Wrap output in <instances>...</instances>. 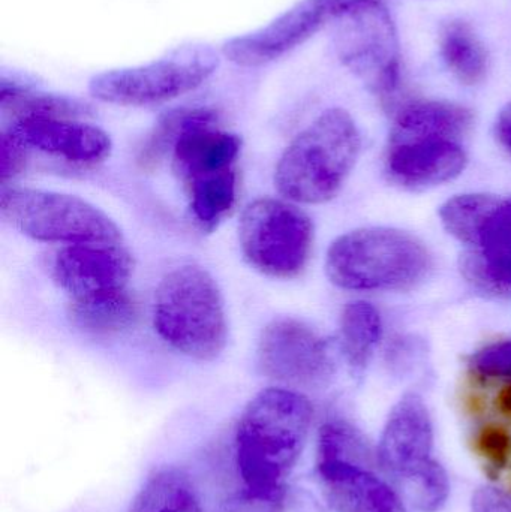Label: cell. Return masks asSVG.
<instances>
[{
	"label": "cell",
	"mask_w": 511,
	"mask_h": 512,
	"mask_svg": "<svg viewBox=\"0 0 511 512\" xmlns=\"http://www.w3.org/2000/svg\"><path fill=\"white\" fill-rule=\"evenodd\" d=\"M191 212L203 230L212 231L236 206V168L194 180L186 185Z\"/></svg>",
	"instance_id": "cell-24"
},
{
	"label": "cell",
	"mask_w": 511,
	"mask_h": 512,
	"mask_svg": "<svg viewBox=\"0 0 511 512\" xmlns=\"http://www.w3.org/2000/svg\"><path fill=\"white\" fill-rule=\"evenodd\" d=\"M9 131L27 147L80 167L101 164L113 150L107 132L78 119L30 117L15 120Z\"/></svg>",
	"instance_id": "cell-14"
},
{
	"label": "cell",
	"mask_w": 511,
	"mask_h": 512,
	"mask_svg": "<svg viewBox=\"0 0 511 512\" xmlns=\"http://www.w3.org/2000/svg\"><path fill=\"white\" fill-rule=\"evenodd\" d=\"M470 366L483 378L511 379V340L480 349L471 357Z\"/></svg>",
	"instance_id": "cell-28"
},
{
	"label": "cell",
	"mask_w": 511,
	"mask_h": 512,
	"mask_svg": "<svg viewBox=\"0 0 511 512\" xmlns=\"http://www.w3.org/2000/svg\"><path fill=\"white\" fill-rule=\"evenodd\" d=\"M203 123H218V113L203 107L179 108L165 114L140 150L138 165L143 170H152L167 155L168 150L173 152L174 144L186 131Z\"/></svg>",
	"instance_id": "cell-25"
},
{
	"label": "cell",
	"mask_w": 511,
	"mask_h": 512,
	"mask_svg": "<svg viewBox=\"0 0 511 512\" xmlns=\"http://www.w3.org/2000/svg\"><path fill=\"white\" fill-rule=\"evenodd\" d=\"M473 126V113L444 101H417L405 105L395 119L390 144L423 140L461 143Z\"/></svg>",
	"instance_id": "cell-18"
},
{
	"label": "cell",
	"mask_w": 511,
	"mask_h": 512,
	"mask_svg": "<svg viewBox=\"0 0 511 512\" xmlns=\"http://www.w3.org/2000/svg\"><path fill=\"white\" fill-rule=\"evenodd\" d=\"M473 251L465 256L464 273L485 289L511 288V200H501Z\"/></svg>",
	"instance_id": "cell-17"
},
{
	"label": "cell",
	"mask_w": 511,
	"mask_h": 512,
	"mask_svg": "<svg viewBox=\"0 0 511 512\" xmlns=\"http://www.w3.org/2000/svg\"><path fill=\"white\" fill-rule=\"evenodd\" d=\"M342 0H299L267 26L222 45V56L242 68H258L281 59L338 17Z\"/></svg>",
	"instance_id": "cell-10"
},
{
	"label": "cell",
	"mask_w": 511,
	"mask_h": 512,
	"mask_svg": "<svg viewBox=\"0 0 511 512\" xmlns=\"http://www.w3.org/2000/svg\"><path fill=\"white\" fill-rule=\"evenodd\" d=\"M314 408L288 388L260 391L246 406L236 429V465L245 490L284 496V484L302 456Z\"/></svg>",
	"instance_id": "cell-1"
},
{
	"label": "cell",
	"mask_w": 511,
	"mask_h": 512,
	"mask_svg": "<svg viewBox=\"0 0 511 512\" xmlns=\"http://www.w3.org/2000/svg\"><path fill=\"white\" fill-rule=\"evenodd\" d=\"M360 146L359 129L347 111H324L282 153L275 170L276 189L293 203L333 200L350 176Z\"/></svg>",
	"instance_id": "cell-2"
},
{
	"label": "cell",
	"mask_w": 511,
	"mask_h": 512,
	"mask_svg": "<svg viewBox=\"0 0 511 512\" xmlns=\"http://www.w3.org/2000/svg\"><path fill=\"white\" fill-rule=\"evenodd\" d=\"M132 271L131 254L119 243L68 245L53 264L54 280L72 300L125 289Z\"/></svg>",
	"instance_id": "cell-11"
},
{
	"label": "cell",
	"mask_w": 511,
	"mask_h": 512,
	"mask_svg": "<svg viewBox=\"0 0 511 512\" xmlns=\"http://www.w3.org/2000/svg\"><path fill=\"white\" fill-rule=\"evenodd\" d=\"M257 355L261 373L288 387L315 390L329 384L335 373L329 343L299 319L269 322L261 331Z\"/></svg>",
	"instance_id": "cell-9"
},
{
	"label": "cell",
	"mask_w": 511,
	"mask_h": 512,
	"mask_svg": "<svg viewBox=\"0 0 511 512\" xmlns=\"http://www.w3.org/2000/svg\"><path fill=\"white\" fill-rule=\"evenodd\" d=\"M495 132H497V138L501 146L511 155V104L507 105L498 116Z\"/></svg>",
	"instance_id": "cell-33"
},
{
	"label": "cell",
	"mask_w": 511,
	"mask_h": 512,
	"mask_svg": "<svg viewBox=\"0 0 511 512\" xmlns=\"http://www.w3.org/2000/svg\"><path fill=\"white\" fill-rule=\"evenodd\" d=\"M284 496L267 498L243 490L239 496L231 499L219 512H281Z\"/></svg>",
	"instance_id": "cell-31"
},
{
	"label": "cell",
	"mask_w": 511,
	"mask_h": 512,
	"mask_svg": "<svg viewBox=\"0 0 511 512\" xmlns=\"http://www.w3.org/2000/svg\"><path fill=\"white\" fill-rule=\"evenodd\" d=\"M0 108L3 114L14 117V122L30 117L80 119L89 114V107L75 99L35 92L15 81H6L5 78L0 83Z\"/></svg>",
	"instance_id": "cell-22"
},
{
	"label": "cell",
	"mask_w": 511,
	"mask_h": 512,
	"mask_svg": "<svg viewBox=\"0 0 511 512\" xmlns=\"http://www.w3.org/2000/svg\"><path fill=\"white\" fill-rule=\"evenodd\" d=\"M477 450L495 468L511 463V436L501 427L488 426L477 436Z\"/></svg>",
	"instance_id": "cell-29"
},
{
	"label": "cell",
	"mask_w": 511,
	"mask_h": 512,
	"mask_svg": "<svg viewBox=\"0 0 511 512\" xmlns=\"http://www.w3.org/2000/svg\"><path fill=\"white\" fill-rule=\"evenodd\" d=\"M128 512H204L189 478L177 469H162L147 480Z\"/></svg>",
	"instance_id": "cell-23"
},
{
	"label": "cell",
	"mask_w": 511,
	"mask_h": 512,
	"mask_svg": "<svg viewBox=\"0 0 511 512\" xmlns=\"http://www.w3.org/2000/svg\"><path fill=\"white\" fill-rule=\"evenodd\" d=\"M317 474L336 512H408L399 493L365 463L318 454Z\"/></svg>",
	"instance_id": "cell-13"
},
{
	"label": "cell",
	"mask_w": 511,
	"mask_h": 512,
	"mask_svg": "<svg viewBox=\"0 0 511 512\" xmlns=\"http://www.w3.org/2000/svg\"><path fill=\"white\" fill-rule=\"evenodd\" d=\"M242 254L273 279H293L305 270L314 245V225L302 210L276 198H258L239 224Z\"/></svg>",
	"instance_id": "cell-7"
},
{
	"label": "cell",
	"mask_w": 511,
	"mask_h": 512,
	"mask_svg": "<svg viewBox=\"0 0 511 512\" xmlns=\"http://www.w3.org/2000/svg\"><path fill=\"white\" fill-rule=\"evenodd\" d=\"M0 216L30 239L45 243H119L122 230L101 209L59 192L0 189Z\"/></svg>",
	"instance_id": "cell-6"
},
{
	"label": "cell",
	"mask_w": 511,
	"mask_h": 512,
	"mask_svg": "<svg viewBox=\"0 0 511 512\" xmlns=\"http://www.w3.org/2000/svg\"><path fill=\"white\" fill-rule=\"evenodd\" d=\"M153 324L171 348L198 361H213L228 339L224 298L212 274L182 265L165 274L153 303Z\"/></svg>",
	"instance_id": "cell-3"
},
{
	"label": "cell",
	"mask_w": 511,
	"mask_h": 512,
	"mask_svg": "<svg viewBox=\"0 0 511 512\" xmlns=\"http://www.w3.org/2000/svg\"><path fill=\"white\" fill-rule=\"evenodd\" d=\"M500 201L494 195H458L441 207L440 218L453 237L474 248L486 221L497 209Z\"/></svg>",
	"instance_id": "cell-26"
},
{
	"label": "cell",
	"mask_w": 511,
	"mask_h": 512,
	"mask_svg": "<svg viewBox=\"0 0 511 512\" xmlns=\"http://www.w3.org/2000/svg\"><path fill=\"white\" fill-rule=\"evenodd\" d=\"M473 512H511V496L501 490L483 487L473 496Z\"/></svg>",
	"instance_id": "cell-32"
},
{
	"label": "cell",
	"mask_w": 511,
	"mask_h": 512,
	"mask_svg": "<svg viewBox=\"0 0 511 512\" xmlns=\"http://www.w3.org/2000/svg\"><path fill=\"white\" fill-rule=\"evenodd\" d=\"M341 349L353 369L368 366L383 337V321L368 301H353L341 316Z\"/></svg>",
	"instance_id": "cell-21"
},
{
	"label": "cell",
	"mask_w": 511,
	"mask_h": 512,
	"mask_svg": "<svg viewBox=\"0 0 511 512\" xmlns=\"http://www.w3.org/2000/svg\"><path fill=\"white\" fill-rule=\"evenodd\" d=\"M219 66L207 45H183L161 59L101 72L89 81L93 98L120 107H152L174 101L206 83Z\"/></svg>",
	"instance_id": "cell-5"
},
{
	"label": "cell",
	"mask_w": 511,
	"mask_h": 512,
	"mask_svg": "<svg viewBox=\"0 0 511 512\" xmlns=\"http://www.w3.org/2000/svg\"><path fill=\"white\" fill-rule=\"evenodd\" d=\"M27 150L29 147L12 134L9 129L2 134V164H0V177L2 185H6L9 180L15 179L23 173L26 168Z\"/></svg>",
	"instance_id": "cell-30"
},
{
	"label": "cell",
	"mask_w": 511,
	"mask_h": 512,
	"mask_svg": "<svg viewBox=\"0 0 511 512\" xmlns=\"http://www.w3.org/2000/svg\"><path fill=\"white\" fill-rule=\"evenodd\" d=\"M432 258L422 242L395 228H362L336 239L327 252L326 273L350 291H398L428 276Z\"/></svg>",
	"instance_id": "cell-4"
},
{
	"label": "cell",
	"mask_w": 511,
	"mask_h": 512,
	"mask_svg": "<svg viewBox=\"0 0 511 512\" xmlns=\"http://www.w3.org/2000/svg\"><path fill=\"white\" fill-rule=\"evenodd\" d=\"M467 167V153L458 141L423 140L390 144L386 173L392 182L425 189L450 182Z\"/></svg>",
	"instance_id": "cell-15"
},
{
	"label": "cell",
	"mask_w": 511,
	"mask_h": 512,
	"mask_svg": "<svg viewBox=\"0 0 511 512\" xmlns=\"http://www.w3.org/2000/svg\"><path fill=\"white\" fill-rule=\"evenodd\" d=\"M68 316L81 333L110 337L134 328L140 318V307L126 289H119L72 300Z\"/></svg>",
	"instance_id": "cell-19"
},
{
	"label": "cell",
	"mask_w": 511,
	"mask_h": 512,
	"mask_svg": "<svg viewBox=\"0 0 511 512\" xmlns=\"http://www.w3.org/2000/svg\"><path fill=\"white\" fill-rule=\"evenodd\" d=\"M432 447L428 408L417 394H407L390 412L378 444V465L398 484L431 462Z\"/></svg>",
	"instance_id": "cell-12"
},
{
	"label": "cell",
	"mask_w": 511,
	"mask_h": 512,
	"mask_svg": "<svg viewBox=\"0 0 511 512\" xmlns=\"http://www.w3.org/2000/svg\"><path fill=\"white\" fill-rule=\"evenodd\" d=\"M441 54L456 78L465 86H476L485 80L489 56L485 45L470 24L453 20L441 30Z\"/></svg>",
	"instance_id": "cell-20"
},
{
	"label": "cell",
	"mask_w": 511,
	"mask_h": 512,
	"mask_svg": "<svg viewBox=\"0 0 511 512\" xmlns=\"http://www.w3.org/2000/svg\"><path fill=\"white\" fill-rule=\"evenodd\" d=\"M402 496L417 511L437 512L446 504L450 495L449 477L434 459L398 483Z\"/></svg>",
	"instance_id": "cell-27"
},
{
	"label": "cell",
	"mask_w": 511,
	"mask_h": 512,
	"mask_svg": "<svg viewBox=\"0 0 511 512\" xmlns=\"http://www.w3.org/2000/svg\"><path fill=\"white\" fill-rule=\"evenodd\" d=\"M497 405L501 414L506 415L511 420V379H509V384L498 394Z\"/></svg>",
	"instance_id": "cell-34"
},
{
	"label": "cell",
	"mask_w": 511,
	"mask_h": 512,
	"mask_svg": "<svg viewBox=\"0 0 511 512\" xmlns=\"http://www.w3.org/2000/svg\"><path fill=\"white\" fill-rule=\"evenodd\" d=\"M242 149L236 134L203 123L186 131L173 147V168L185 186L194 180L231 170Z\"/></svg>",
	"instance_id": "cell-16"
},
{
	"label": "cell",
	"mask_w": 511,
	"mask_h": 512,
	"mask_svg": "<svg viewBox=\"0 0 511 512\" xmlns=\"http://www.w3.org/2000/svg\"><path fill=\"white\" fill-rule=\"evenodd\" d=\"M336 51L341 62L383 98L398 90L401 53L398 33L380 0H356L338 15Z\"/></svg>",
	"instance_id": "cell-8"
}]
</instances>
